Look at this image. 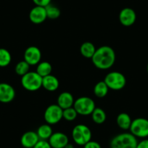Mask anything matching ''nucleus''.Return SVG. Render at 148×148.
I'll return each instance as SVG.
<instances>
[{
    "instance_id": "obj_1",
    "label": "nucleus",
    "mask_w": 148,
    "mask_h": 148,
    "mask_svg": "<svg viewBox=\"0 0 148 148\" xmlns=\"http://www.w3.org/2000/svg\"><path fill=\"white\" fill-rule=\"evenodd\" d=\"M116 52L111 47L108 45L99 47L96 49L92 61L94 65L99 70H108L113 67L116 62Z\"/></svg>"
},
{
    "instance_id": "obj_2",
    "label": "nucleus",
    "mask_w": 148,
    "mask_h": 148,
    "mask_svg": "<svg viewBox=\"0 0 148 148\" xmlns=\"http://www.w3.org/2000/svg\"><path fill=\"white\" fill-rule=\"evenodd\" d=\"M137 138L130 132L122 133L115 136L110 141V148H136Z\"/></svg>"
},
{
    "instance_id": "obj_3",
    "label": "nucleus",
    "mask_w": 148,
    "mask_h": 148,
    "mask_svg": "<svg viewBox=\"0 0 148 148\" xmlns=\"http://www.w3.org/2000/svg\"><path fill=\"white\" fill-rule=\"evenodd\" d=\"M23 87L29 92H35L42 87V77L36 71H29L21 77Z\"/></svg>"
},
{
    "instance_id": "obj_4",
    "label": "nucleus",
    "mask_w": 148,
    "mask_h": 148,
    "mask_svg": "<svg viewBox=\"0 0 148 148\" xmlns=\"http://www.w3.org/2000/svg\"><path fill=\"white\" fill-rule=\"evenodd\" d=\"M71 135L74 142L80 146H84L92 140V131L84 124H78L74 126Z\"/></svg>"
},
{
    "instance_id": "obj_5",
    "label": "nucleus",
    "mask_w": 148,
    "mask_h": 148,
    "mask_svg": "<svg viewBox=\"0 0 148 148\" xmlns=\"http://www.w3.org/2000/svg\"><path fill=\"white\" fill-rule=\"evenodd\" d=\"M104 82L109 89L119 91L123 89L126 84V79L123 73L119 71H112L105 76Z\"/></svg>"
},
{
    "instance_id": "obj_6",
    "label": "nucleus",
    "mask_w": 148,
    "mask_h": 148,
    "mask_svg": "<svg viewBox=\"0 0 148 148\" xmlns=\"http://www.w3.org/2000/svg\"><path fill=\"white\" fill-rule=\"evenodd\" d=\"M78 115L81 116H89L92 114L95 106V101L89 97H81L74 101L73 106Z\"/></svg>"
},
{
    "instance_id": "obj_7",
    "label": "nucleus",
    "mask_w": 148,
    "mask_h": 148,
    "mask_svg": "<svg viewBox=\"0 0 148 148\" xmlns=\"http://www.w3.org/2000/svg\"><path fill=\"white\" fill-rule=\"evenodd\" d=\"M129 131L136 138L145 139L148 137V120L144 118L134 119Z\"/></svg>"
},
{
    "instance_id": "obj_8",
    "label": "nucleus",
    "mask_w": 148,
    "mask_h": 148,
    "mask_svg": "<svg viewBox=\"0 0 148 148\" xmlns=\"http://www.w3.org/2000/svg\"><path fill=\"white\" fill-rule=\"evenodd\" d=\"M62 111L63 110L58 105H50L45 110L44 118L47 123L54 125L59 123L62 119Z\"/></svg>"
},
{
    "instance_id": "obj_9",
    "label": "nucleus",
    "mask_w": 148,
    "mask_h": 148,
    "mask_svg": "<svg viewBox=\"0 0 148 148\" xmlns=\"http://www.w3.org/2000/svg\"><path fill=\"white\" fill-rule=\"evenodd\" d=\"M42 60V52L39 47L30 46L24 52V60L30 65H37Z\"/></svg>"
},
{
    "instance_id": "obj_10",
    "label": "nucleus",
    "mask_w": 148,
    "mask_h": 148,
    "mask_svg": "<svg viewBox=\"0 0 148 148\" xmlns=\"http://www.w3.org/2000/svg\"><path fill=\"white\" fill-rule=\"evenodd\" d=\"M119 21L123 26L129 27L134 25L136 22V14L132 8H125L119 13Z\"/></svg>"
},
{
    "instance_id": "obj_11",
    "label": "nucleus",
    "mask_w": 148,
    "mask_h": 148,
    "mask_svg": "<svg viewBox=\"0 0 148 148\" xmlns=\"http://www.w3.org/2000/svg\"><path fill=\"white\" fill-rule=\"evenodd\" d=\"M15 97V90L12 85L0 83V102L9 103Z\"/></svg>"
},
{
    "instance_id": "obj_12",
    "label": "nucleus",
    "mask_w": 148,
    "mask_h": 148,
    "mask_svg": "<svg viewBox=\"0 0 148 148\" xmlns=\"http://www.w3.org/2000/svg\"><path fill=\"white\" fill-rule=\"evenodd\" d=\"M47 18L46 9L44 7L36 6L31 10L29 12V19L34 24H41Z\"/></svg>"
},
{
    "instance_id": "obj_13",
    "label": "nucleus",
    "mask_w": 148,
    "mask_h": 148,
    "mask_svg": "<svg viewBox=\"0 0 148 148\" xmlns=\"http://www.w3.org/2000/svg\"><path fill=\"white\" fill-rule=\"evenodd\" d=\"M48 142L52 148H64L69 143V139L65 134L58 132L52 134Z\"/></svg>"
},
{
    "instance_id": "obj_14",
    "label": "nucleus",
    "mask_w": 148,
    "mask_h": 148,
    "mask_svg": "<svg viewBox=\"0 0 148 148\" xmlns=\"http://www.w3.org/2000/svg\"><path fill=\"white\" fill-rule=\"evenodd\" d=\"M39 138L36 132L28 131L25 132L21 138V143L25 148H33L39 142Z\"/></svg>"
},
{
    "instance_id": "obj_15",
    "label": "nucleus",
    "mask_w": 148,
    "mask_h": 148,
    "mask_svg": "<svg viewBox=\"0 0 148 148\" xmlns=\"http://www.w3.org/2000/svg\"><path fill=\"white\" fill-rule=\"evenodd\" d=\"M59 86L58 79L52 74L42 78V87L48 92H55L59 88Z\"/></svg>"
},
{
    "instance_id": "obj_16",
    "label": "nucleus",
    "mask_w": 148,
    "mask_h": 148,
    "mask_svg": "<svg viewBox=\"0 0 148 148\" xmlns=\"http://www.w3.org/2000/svg\"><path fill=\"white\" fill-rule=\"evenodd\" d=\"M74 97L71 93L68 92H63L59 95L58 97V105L62 110L71 108L73 106Z\"/></svg>"
},
{
    "instance_id": "obj_17",
    "label": "nucleus",
    "mask_w": 148,
    "mask_h": 148,
    "mask_svg": "<svg viewBox=\"0 0 148 148\" xmlns=\"http://www.w3.org/2000/svg\"><path fill=\"white\" fill-rule=\"evenodd\" d=\"M132 120L130 116L126 113H121L118 115L116 123L119 127L123 130H129Z\"/></svg>"
},
{
    "instance_id": "obj_18",
    "label": "nucleus",
    "mask_w": 148,
    "mask_h": 148,
    "mask_svg": "<svg viewBox=\"0 0 148 148\" xmlns=\"http://www.w3.org/2000/svg\"><path fill=\"white\" fill-rule=\"evenodd\" d=\"M96 51V47L93 43L90 42H85L81 45L80 52L83 57L87 59H92Z\"/></svg>"
},
{
    "instance_id": "obj_19",
    "label": "nucleus",
    "mask_w": 148,
    "mask_h": 148,
    "mask_svg": "<svg viewBox=\"0 0 148 148\" xmlns=\"http://www.w3.org/2000/svg\"><path fill=\"white\" fill-rule=\"evenodd\" d=\"M36 134L39 136V139L48 140L53 134V131H52V128L51 125L48 124V123H45V124L41 125L38 128L36 131Z\"/></svg>"
},
{
    "instance_id": "obj_20",
    "label": "nucleus",
    "mask_w": 148,
    "mask_h": 148,
    "mask_svg": "<svg viewBox=\"0 0 148 148\" xmlns=\"http://www.w3.org/2000/svg\"><path fill=\"white\" fill-rule=\"evenodd\" d=\"M52 71V66L51 63H49L47 61H43V62H40L37 65L36 72L43 78L50 75Z\"/></svg>"
},
{
    "instance_id": "obj_21",
    "label": "nucleus",
    "mask_w": 148,
    "mask_h": 148,
    "mask_svg": "<svg viewBox=\"0 0 148 148\" xmlns=\"http://www.w3.org/2000/svg\"><path fill=\"white\" fill-rule=\"evenodd\" d=\"M108 91H109V88L108 87L104 81L97 82L94 87V94L95 96L99 98H103L107 96Z\"/></svg>"
},
{
    "instance_id": "obj_22",
    "label": "nucleus",
    "mask_w": 148,
    "mask_h": 148,
    "mask_svg": "<svg viewBox=\"0 0 148 148\" xmlns=\"http://www.w3.org/2000/svg\"><path fill=\"white\" fill-rule=\"evenodd\" d=\"M91 116L93 121L97 124H102L106 121V113L101 108H95Z\"/></svg>"
},
{
    "instance_id": "obj_23",
    "label": "nucleus",
    "mask_w": 148,
    "mask_h": 148,
    "mask_svg": "<svg viewBox=\"0 0 148 148\" xmlns=\"http://www.w3.org/2000/svg\"><path fill=\"white\" fill-rule=\"evenodd\" d=\"M12 55L8 49L0 48V67H6L10 64Z\"/></svg>"
},
{
    "instance_id": "obj_24",
    "label": "nucleus",
    "mask_w": 148,
    "mask_h": 148,
    "mask_svg": "<svg viewBox=\"0 0 148 148\" xmlns=\"http://www.w3.org/2000/svg\"><path fill=\"white\" fill-rule=\"evenodd\" d=\"M45 9H46L47 16L49 19L55 20L60 16V10L52 4H49V5L45 7Z\"/></svg>"
},
{
    "instance_id": "obj_25",
    "label": "nucleus",
    "mask_w": 148,
    "mask_h": 148,
    "mask_svg": "<svg viewBox=\"0 0 148 148\" xmlns=\"http://www.w3.org/2000/svg\"><path fill=\"white\" fill-rule=\"evenodd\" d=\"M30 66H31V65H30L29 64L27 63L25 60L20 61V62H18V63H17V65H15V71L18 76H21V77H22V76H24L25 74H26L27 73L29 72Z\"/></svg>"
},
{
    "instance_id": "obj_26",
    "label": "nucleus",
    "mask_w": 148,
    "mask_h": 148,
    "mask_svg": "<svg viewBox=\"0 0 148 148\" xmlns=\"http://www.w3.org/2000/svg\"><path fill=\"white\" fill-rule=\"evenodd\" d=\"M78 116V113L76 110L74 109L73 107L64 109L62 111V119L68 121H73L76 119Z\"/></svg>"
},
{
    "instance_id": "obj_27",
    "label": "nucleus",
    "mask_w": 148,
    "mask_h": 148,
    "mask_svg": "<svg viewBox=\"0 0 148 148\" xmlns=\"http://www.w3.org/2000/svg\"><path fill=\"white\" fill-rule=\"evenodd\" d=\"M33 148H52V147H51L48 140L39 139V142L36 144V145Z\"/></svg>"
},
{
    "instance_id": "obj_28",
    "label": "nucleus",
    "mask_w": 148,
    "mask_h": 148,
    "mask_svg": "<svg viewBox=\"0 0 148 148\" xmlns=\"http://www.w3.org/2000/svg\"><path fill=\"white\" fill-rule=\"evenodd\" d=\"M32 1L36 6H41L44 8L49 5L52 2V0H32Z\"/></svg>"
},
{
    "instance_id": "obj_29",
    "label": "nucleus",
    "mask_w": 148,
    "mask_h": 148,
    "mask_svg": "<svg viewBox=\"0 0 148 148\" xmlns=\"http://www.w3.org/2000/svg\"><path fill=\"white\" fill-rule=\"evenodd\" d=\"M84 148H102L99 142L96 141L90 140L88 142L86 145H84Z\"/></svg>"
},
{
    "instance_id": "obj_30",
    "label": "nucleus",
    "mask_w": 148,
    "mask_h": 148,
    "mask_svg": "<svg viewBox=\"0 0 148 148\" xmlns=\"http://www.w3.org/2000/svg\"><path fill=\"white\" fill-rule=\"evenodd\" d=\"M136 148H148V139L145 138L140 142H138Z\"/></svg>"
},
{
    "instance_id": "obj_31",
    "label": "nucleus",
    "mask_w": 148,
    "mask_h": 148,
    "mask_svg": "<svg viewBox=\"0 0 148 148\" xmlns=\"http://www.w3.org/2000/svg\"><path fill=\"white\" fill-rule=\"evenodd\" d=\"M64 148H74V146H73V144L68 143V145H67L66 146H65Z\"/></svg>"
},
{
    "instance_id": "obj_32",
    "label": "nucleus",
    "mask_w": 148,
    "mask_h": 148,
    "mask_svg": "<svg viewBox=\"0 0 148 148\" xmlns=\"http://www.w3.org/2000/svg\"><path fill=\"white\" fill-rule=\"evenodd\" d=\"M147 74H148V64L147 65Z\"/></svg>"
}]
</instances>
